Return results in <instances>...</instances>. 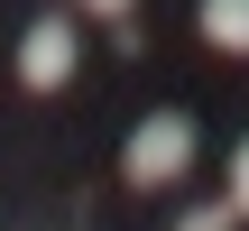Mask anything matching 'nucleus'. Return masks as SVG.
<instances>
[{
    "instance_id": "obj_6",
    "label": "nucleus",
    "mask_w": 249,
    "mask_h": 231,
    "mask_svg": "<svg viewBox=\"0 0 249 231\" xmlns=\"http://www.w3.org/2000/svg\"><path fill=\"white\" fill-rule=\"evenodd\" d=\"M83 9H102V19H129V0H83Z\"/></svg>"
},
{
    "instance_id": "obj_1",
    "label": "nucleus",
    "mask_w": 249,
    "mask_h": 231,
    "mask_svg": "<svg viewBox=\"0 0 249 231\" xmlns=\"http://www.w3.org/2000/svg\"><path fill=\"white\" fill-rule=\"evenodd\" d=\"M185 167H194V120H185V111H148V120L129 130V148H120V176L148 185V194L176 185Z\"/></svg>"
},
{
    "instance_id": "obj_4",
    "label": "nucleus",
    "mask_w": 249,
    "mask_h": 231,
    "mask_svg": "<svg viewBox=\"0 0 249 231\" xmlns=\"http://www.w3.org/2000/svg\"><path fill=\"white\" fill-rule=\"evenodd\" d=\"M231 222H240L231 204H194V213H185V222H176V231H231Z\"/></svg>"
},
{
    "instance_id": "obj_3",
    "label": "nucleus",
    "mask_w": 249,
    "mask_h": 231,
    "mask_svg": "<svg viewBox=\"0 0 249 231\" xmlns=\"http://www.w3.org/2000/svg\"><path fill=\"white\" fill-rule=\"evenodd\" d=\"M203 37L222 56H249V0H203Z\"/></svg>"
},
{
    "instance_id": "obj_5",
    "label": "nucleus",
    "mask_w": 249,
    "mask_h": 231,
    "mask_svg": "<svg viewBox=\"0 0 249 231\" xmlns=\"http://www.w3.org/2000/svg\"><path fill=\"white\" fill-rule=\"evenodd\" d=\"M231 213H249V139L231 148Z\"/></svg>"
},
{
    "instance_id": "obj_2",
    "label": "nucleus",
    "mask_w": 249,
    "mask_h": 231,
    "mask_svg": "<svg viewBox=\"0 0 249 231\" xmlns=\"http://www.w3.org/2000/svg\"><path fill=\"white\" fill-rule=\"evenodd\" d=\"M74 74V19H28V37H18V83L28 93H55Z\"/></svg>"
}]
</instances>
